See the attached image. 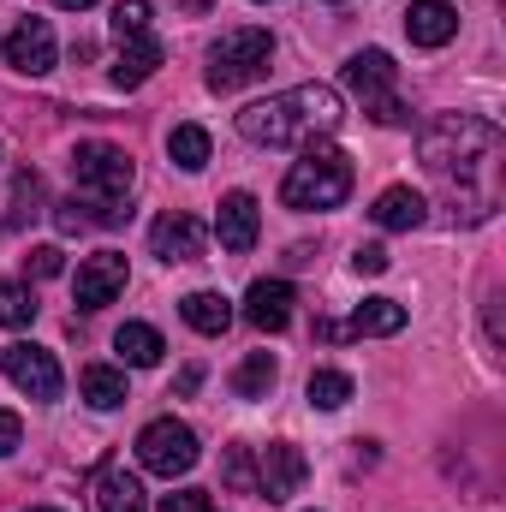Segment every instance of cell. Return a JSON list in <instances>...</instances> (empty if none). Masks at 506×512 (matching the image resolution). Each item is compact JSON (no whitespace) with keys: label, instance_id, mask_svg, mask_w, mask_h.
I'll list each match as a JSON object with an SVG mask.
<instances>
[{"label":"cell","instance_id":"6da1fadb","mask_svg":"<svg viewBox=\"0 0 506 512\" xmlns=\"http://www.w3.org/2000/svg\"><path fill=\"white\" fill-rule=\"evenodd\" d=\"M340 120H346V108H340L334 84H298L268 102H251L239 114V137L262 143V149H292V143H316V137L340 131Z\"/></svg>","mask_w":506,"mask_h":512},{"label":"cell","instance_id":"7a4b0ae2","mask_svg":"<svg viewBox=\"0 0 506 512\" xmlns=\"http://www.w3.org/2000/svg\"><path fill=\"white\" fill-rule=\"evenodd\" d=\"M417 155H423V167H429V173H441V179L465 185L477 167H489V161L501 155V131L489 126V120H477V114H441V120H429V126H423Z\"/></svg>","mask_w":506,"mask_h":512},{"label":"cell","instance_id":"3957f363","mask_svg":"<svg viewBox=\"0 0 506 512\" xmlns=\"http://www.w3.org/2000/svg\"><path fill=\"white\" fill-rule=\"evenodd\" d=\"M72 179H78L84 203L96 209L90 221H102V227L131 221V179H137V167H131L126 149H114V143H78V155H72Z\"/></svg>","mask_w":506,"mask_h":512},{"label":"cell","instance_id":"277c9868","mask_svg":"<svg viewBox=\"0 0 506 512\" xmlns=\"http://www.w3.org/2000/svg\"><path fill=\"white\" fill-rule=\"evenodd\" d=\"M352 191V155L346 149H304V161H292L286 185H280V203L286 209H340Z\"/></svg>","mask_w":506,"mask_h":512},{"label":"cell","instance_id":"5b68a950","mask_svg":"<svg viewBox=\"0 0 506 512\" xmlns=\"http://www.w3.org/2000/svg\"><path fill=\"white\" fill-rule=\"evenodd\" d=\"M346 90L364 102V114H370L376 126H405V120H411L405 102H399V66H393V54H381V48H364V54L346 60Z\"/></svg>","mask_w":506,"mask_h":512},{"label":"cell","instance_id":"8992f818","mask_svg":"<svg viewBox=\"0 0 506 512\" xmlns=\"http://www.w3.org/2000/svg\"><path fill=\"white\" fill-rule=\"evenodd\" d=\"M274 60V36L268 30H221V42L209 48V90H245L268 72Z\"/></svg>","mask_w":506,"mask_h":512},{"label":"cell","instance_id":"52a82bcc","mask_svg":"<svg viewBox=\"0 0 506 512\" xmlns=\"http://www.w3.org/2000/svg\"><path fill=\"white\" fill-rule=\"evenodd\" d=\"M137 459H143V471H155V477H185L191 465H197V435H191V423H179V417H155V423H143V435H137Z\"/></svg>","mask_w":506,"mask_h":512},{"label":"cell","instance_id":"ba28073f","mask_svg":"<svg viewBox=\"0 0 506 512\" xmlns=\"http://www.w3.org/2000/svg\"><path fill=\"white\" fill-rule=\"evenodd\" d=\"M131 268L120 251H96L78 262V280H72V298H78V310H102V304H114L120 292H126Z\"/></svg>","mask_w":506,"mask_h":512},{"label":"cell","instance_id":"9c48e42d","mask_svg":"<svg viewBox=\"0 0 506 512\" xmlns=\"http://www.w3.org/2000/svg\"><path fill=\"white\" fill-rule=\"evenodd\" d=\"M0 370H6V382L18 387V393H30V399H60V364H54V352H42L30 340L6 346Z\"/></svg>","mask_w":506,"mask_h":512},{"label":"cell","instance_id":"30bf717a","mask_svg":"<svg viewBox=\"0 0 506 512\" xmlns=\"http://www.w3.org/2000/svg\"><path fill=\"white\" fill-rule=\"evenodd\" d=\"M6 66L24 72V78L54 72V30H48V18H24V24L6 36Z\"/></svg>","mask_w":506,"mask_h":512},{"label":"cell","instance_id":"8fae6325","mask_svg":"<svg viewBox=\"0 0 506 512\" xmlns=\"http://www.w3.org/2000/svg\"><path fill=\"white\" fill-rule=\"evenodd\" d=\"M256 233H262V209H256L251 191H227L221 197V215H215V239H221V251L245 256L256 245Z\"/></svg>","mask_w":506,"mask_h":512},{"label":"cell","instance_id":"7c38bea8","mask_svg":"<svg viewBox=\"0 0 506 512\" xmlns=\"http://www.w3.org/2000/svg\"><path fill=\"white\" fill-rule=\"evenodd\" d=\"M298 483H304V453H298V447H286V441L262 447L256 495H262V501H292V495H298Z\"/></svg>","mask_w":506,"mask_h":512},{"label":"cell","instance_id":"4fadbf2b","mask_svg":"<svg viewBox=\"0 0 506 512\" xmlns=\"http://www.w3.org/2000/svg\"><path fill=\"white\" fill-rule=\"evenodd\" d=\"M149 251L161 256V262H197L203 256V221L197 215H161L155 227H149Z\"/></svg>","mask_w":506,"mask_h":512},{"label":"cell","instance_id":"5bb4252c","mask_svg":"<svg viewBox=\"0 0 506 512\" xmlns=\"http://www.w3.org/2000/svg\"><path fill=\"white\" fill-rule=\"evenodd\" d=\"M405 36H411L417 48H447V42L459 36V6H453V0H411Z\"/></svg>","mask_w":506,"mask_h":512},{"label":"cell","instance_id":"9a60e30c","mask_svg":"<svg viewBox=\"0 0 506 512\" xmlns=\"http://www.w3.org/2000/svg\"><path fill=\"white\" fill-rule=\"evenodd\" d=\"M292 304H298V292L286 280H256L251 292H245V316H251L262 334H280L292 322Z\"/></svg>","mask_w":506,"mask_h":512},{"label":"cell","instance_id":"2e32d148","mask_svg":"<svg viewBox=\"0 0 506 512\" xmlns=\"http://www.w3.org/2000/svg\"><path fill=\"white\" fill-rule=\"evenodd\" d=\"M376 227H387V233H411V227H423V215H429V203L411 191V185H387L376 197Z\"/></svg>","mask_w":506,"mask_h":512},{"label":"cell","instance_id":"e0dca14e","mask_svg":"<svg viewBox=\"0 0 506 512\" xmlns=\"http://www.w3.org/2000/svg\"><path fill=\"white\" fill-rule=\"evenodd\" d=\"M161 66V36H137V42H120V60H114V84L120 90H137L149 84Z\"/></svg>","mask_w":506,"mask_h":512},{"label":"cell","instance_id":"ac0fdd59","mask_svg":"<svg viewBox=\"0 0 506 512\" xmlns=\"http://www.w3.org/2000/svg\"><path fill=\"white\" fill-rule=\"evenodd\" d=\"M96 507L102 512H149V495H143V483L131 477L126 465H108L96 477Z\"/></svg>","mask_w":506,"mask_h":512},{"label":"cell","instance_id":"d6986e66","mask_svg":"<svg viewBox=\"0 0 506 512\" xmlns=\"http://www.w3.org/2000/svg\"><path fill=\"white\" fill-rule=\"evenodd\" d=\"M179 316H185L197 334H209V340H215V334H227V322H233V304H227L221 292H191V298L179 304Z\"/></svg>","mask_w":506,"mask_h":512},{"label":"cell","instance_id":"ffe728a7","mask_svg":"<svg viewBox=\"0 0 506 512\" xmlns=\"http://www.w3.org/2000/svg\"><path fill=\"white\" fill-rule=\"evenodd\" d=\"M114 346H120V358H126L131 370H155V364H161V352H167V346H161V334H155L149 322H126V328L114 334Z\"/></svg>","mask_w":506,"mask_h":512},{"label":"cell","instance_id":"44dd1931","mask_svg":"<svg viewBox=\"0 0 506 512\" xmlns=\"http://www.w3.org/2000/svg\"><path fill=\"white\" fill-rule=\"evenodd\" d=\"M399 328H405V304H399V298H364L346 334L364 340V334H399Z\"/></svg>","mask_w":506,"mask_h":512},{"label":"cell","instance_id":"7402d4cb","mask_svg":"<svg viewBox=\"0 0 506 512\" xmlns=\"http://www.w3.org/2000/svg\"><path fill=\"white\" fill-rule=\"evenodd\" d=\"M78 387H84V399H90L96 411H114V405H126V376H120V370H108V364H90Z\"/></svg>","mask_w":506,"mask_h":512},{"label":"cell","instance_id":"603a6c76","mask_svg":"<svg viewBox=\"0 0 506 512\" xmlns=\"http://www.w3.org/2000/svg\"><path fill=\"white\" fill-rule=\"evenodd\" d=\"M167 155H173L185 173H203V167H209V131H203V126H173Z\"/></svg>","mask_w":506,"mask_h":512},{"label":"cell","instance_id":"cb8c5ba5","mask_svg":"<svg viewBox=\"0 0 506 512\" xmlns=\"http://www.w3.org/2000/svg\"><path fill=\"white\" fill-rule=\"evenodd\" d=\"M274 376H280V364H274L268 352H251V358L239 364V376H233V393H239V399H268Z\"/></svg>","mask_w":506,"mask_h":512},{"label":"cell","instance_id":"d4e9b609","mask_svg":"<svg viewBox=\"0 0 506 512\" xmlns=\"http://www.w3.org/2000/svg\"><path fill=\"white\" fill-rule=\"evenodd\" d=\"M30 322H36V298H30V286L0 280V328H30Z\"/></svg>","mask_w":506,"mask_h":512},{"label":"cell","instance_id":"484cf974","mask_svg":"<svg viewBox=\"0 0 506 512\" xmlns=\"http://www.w3.org/2000/svg\"><path fill=\"white\" fill-rule=\"evenodd\" d=\"M352 399V376H340V370H316L310 376V405L316 411H340Z\"/></svg>","mask_w":506,"mask_h":512},{"label":"cell","instance_id":"4316f807","mask_svg":"<svg viewBox=\"0 0 506 512\" xmlns=\"http://www.w3.org/2000/svg\"><path fill=\"white\" fill-rule=\"evenodd\" d=\"M114 36H120V42L155 36V30H149V0H120V6H114Z\"/></svg>","mask_w":506,"mask_h":512},{"label":"cell","instance_id":"83f0119b","mask_svg":"<svg viewBox=\"0 0 506 512\" xmlns=\"http://www.w3.org/2000/svg\"><path fill=\"white\" fill-rule=\"evenodd\" d=\"M227 483H233V489H245V495H256V471H251V453H245V447H233V453H227Z\"/></svg>","mask_w":506,"mask_h":512},{"label":"cell","instance_id":"f1b7e54d","mask_svg":"<svg viewBox=\"0 0 506 512\" xmlns=\"http://www.w3.org/2000/svg\"><path fill=\"white\" fill-rule=\"evenodd\" d=\"M161 512H215V501L203 489H179V495H161Z\"/></svg>","mask_w":506,"mask_h":512},{"label":"cell","instance_id":"f546056e","mask_svg":"<svg viewBox=\"0 0 506 512\" xmlns=\"http://www.w3.org/2000/svg\"><path fill=\"white\" fill-rule=\"evenodd\" d=\"M24 268H30L36 280H54V274H60L66 262H60V251H54V245H36V251L24 256Z\"/></svg>","mask_w":506,"mask_h":512},{"label":"cell","instance_id":"4dcf8cb0","mask_svg":"<svg viewBox=\"0 0 506 512\" xmlns=\"http://www.w3.org/2000/svg\"><path fill=\"white\" fill-rule=\"evenodd\" d=\"M352 268H358V274H387V251H381V245H358Z\"/></svg>","mask_w":506,"mask_h":512},{"label":"cell","instance_id":"1f68e13d","mask_svg":"<svg viewBox=\"0 0 506 512\" xmlns=\"http://www.w3.org/2000/svg\"><path fill=\"white\" fill-rule=\"evenodd\" d=\"M18 441H24V423H18L12 411H0V459H6V453H12Z\"/></svg>","mask_w":506,"mask_h":512},{"label":"cell","instance_id":"d6a6232c","mask_svg":"<svg viewBox=\"0 0 506 512\" xmlns=\"http://www.w3.org/2000/svg\"><path fill=\"white\" fill-rule=\"evenodd\" d=\"M54 221H60V233H78L90 215H78V197H72V203H60V215H54Z\"/></svg>","mask_w":506,"mask_h":512},{"label":"cell","instance_id":"836d02e7","mask_svg":"<svg viewBox=\"0 0 506 512\" xmlns=\"http://www.w3.org/2000/svg\"><path fill=\"white\" fill-rule=\"evenodd\" d=\"M197 382H203V370L191 364V370H179V393H197Z\"/></svg>","mask_w":506,"mask_h":512},{"label":"cell","instance_id":"e575fe53","mask_svg":"<svg viewBox=\"0 0 506 512\" xmlns=\"http://www.w3.org/2000/svg\"><path fill=\"white\" fill-rule=\"evenodd\" d=\"M60 12H84V6H96V0H54Z\"/></svg>","mask_w":506,"mask_h":512},{"label":"cell","instance_id":"d590c367","mask_svg":"<svg viewBox=\"0 0 506 512\" xmlns=\"http://www.w3.org/2000/svg\"><path fill=\"white\" fill-rule=\"evenodd\" d=\"M185 12H209V0H185Z\"/></svg>","mask_w":506,"mask_h":512},{"label":"cell","instance_id":"8d00e7d4","mask_svg":"<svg viewBox=\"0 0 506 512\" xmlns=\"http://www.w3.org/2000/svg\"><path fill=\"white\" fill-rule=\"evenodd\" d=\"M24 512H60V507H24Z\"/></svg>","mask_w":506,"mask_h":512}]
</instances>
